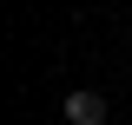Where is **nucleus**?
Here are the masks:
<instances>
[{
  "instance_id": "f257e3e1",
  "label": "nucleus",
  "mask_w": 132,
  "mask_h": 125,
  "mask_svg": "<svg viewBox=\"0 0 132 125\" xmlns=\"http://www.w3.org/2000/svg\"><path fill=\"white\" fill-rule=\"evenodd\" d=\"M66 119L73 125H106V99L99 92H66Z\"/></svg>"
}]
</instances>
